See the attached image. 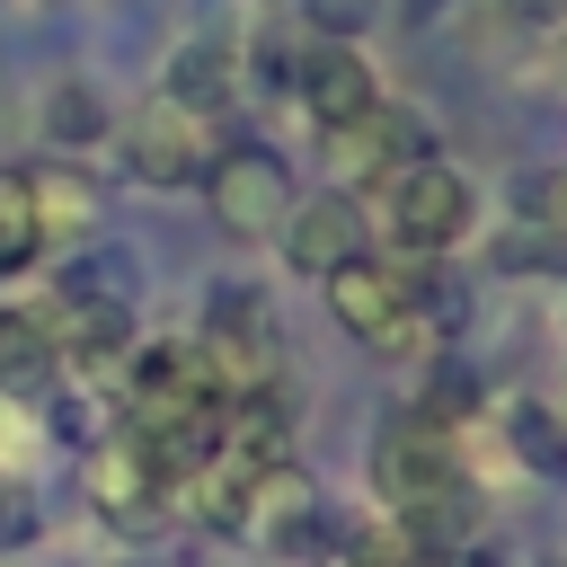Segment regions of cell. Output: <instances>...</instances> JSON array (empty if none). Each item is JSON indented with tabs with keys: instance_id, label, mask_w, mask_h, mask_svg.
Returning a JSON list of instances; mask_svg holds the SVG:
<instances>
[{
	"instance_id": "obj_1",
	"label": "cell",
	"mask_w": 567,
	"mask_h": 567,
	"mask_svg": "<svg viewBox=\"0 0 567 567\" xmlns=\"http://www.w3.org/2000/svg\"><path fill=\"white\" fill-rule=\"evenodd\" d=\"M195 354H204V372H213V390H221V399L275 390V354H284V337H275L266 292H248V284H213V292H204Z\"/></svg>"
},
{
	"instance_id": "obj_2",
	"label": "cell",
	"mask_w": 567,
	"mask_h": 567,
	"mask_svg": "<svg viewBox=\"0 0 567 567\" xmlns=\"http://www.w3.org/2000/svg\"><path fill=\"white\" fill-rule=\"evenodd\" d=\"M381 213H390V239L399 248H416V257H443V248H461L470 239V221H478V186L452 168V159H416V168H399L390 186H381Z\"/></svg>"
},
{
	"instance_id": "obj_3",
	"label": "cell",
	"mask_w": 567,
	"mask_h": 567,
	"mask_svg": "<svg viewBox=\"0 0 567 567\" xmlns=\"http://www.w3.org/2000/svg\"><path fill=\"white\" fill-rule=\"evenodd\" d=\"M195 186H204V204H213V221H221L230 239H266V230H284V213H292V168H284V151H266V142H221Z\"/></svg>"
},
{
	"instance_id": "obj_4",
	"label": "cell",
	"mask_w": 567,
	"mask_h": 567,
	"mask_svg": "<svg viewBox=\"0 0 567 567\" xmlns=\"http://www.w3.org/2000/svg\"><path fill=\"white\" fill-rule=\"evenodd\" d=\"M328 310H337V328H346L354 346H372V354H408V346L425 337L416 275H399V266H381V257L337 266V275H328Z\"/></svg>"
},
{
	"instance_id": "obj_5",
	"label": "cell",
	"mask_w": 567,
	"mask_h": 567,
	"mask_svg": "<svg viewBox=\"0 0 567 567\" xmlns=\"http://www.w3.org/2000/svg\"><path fill=\"white\" fill-rule=\"evenodd\" d=\"M195 408H221L195 337H151L124 354V434H151V425H177Z\"/></svg>"
},
{
	"instance_id": "obj_6",
	"label": "cell",
	"mask_w": 567,
	"mask_h": 567,
	"mask_svg": "<svg viewBox=\"0 0 567 567\" xmlns=\"http://www.w3.org/2000/svg\"><path fill=\"white\" fill-rule=\"evenodd\" d=\"M115 159H124V177H142V186H195L204 159H213V142H204V115H186L177 97H142V106L115 124Z\"/></svg>"
},
{
	"instance_id": "obj_7",
	"label": "cell",
	"mask_w": 567,
	"mask_h": 567,
	"mask_svg": "<svg viewBox=\"0 0 567 567\" xmlns=\"http://www.w3.org/2000/svg\"><path fill=\"white\" fill-rule=\"evenodd\" d=\"M44 319V346H53V372H106L142 346V319L133 301H80V292H44L35 301Z\"/></svg>"
},
{
	"instance_id": "obj_8",
	"label": "cell",
	"mask_w": 567,
	"mask_h": 567,
	"mask_svg": "<svg viewBox=\"0 0 567 567\" xmlns=\"http://www.w3.org/2000/svg\"><path fill=\"white\" fill-rule=\"evenodd\" d=\"M452 478H461L452 434H443V425H425L416 408H399V416L372 434V496H381L390 514H408L416 496H434V487H452Z\"/></svg>"
},
{
	"instance_id": "obj_9",
	"label": "cell",
	"mask_w": 567,
	"mask_h": 567,
	"mask_svg": "<svg viewBox=\"0 0 567 567\" xmlns=\"http://www.w3.org/2000/svg\"><path fill=\"white\" fill-rule=\"evenodd\" d=\"M275 239H284V266H292V275L328 284L337 266L363 257V204H354L346 186H328V195H292V213H284Z\"/></svg>"
},
{
	"instance_id": "obj_10",
	"label": "cell",
	"mask_w": 567,
	"mask_h": 567,
	"mask_svg": "<svg viewBox=\"0 0 567 567\" xmlns=\"http://www.w3.org/2000/svg\"><path fill=\"white\" fill-rule=\"evenodd\" d=\"M292 89H301V106H310L319 133H346V124H363L381 106V80H372L363 44H310L292 62Z\"/></svg>"
},
{
	"instance_id": "obj_11",
	"label": "cell",
	"mask_w": 567,
	"mask_h": 567,
	"mask_svg": "<svg viewBox=\"0 0 567 567\" xmlns=\"http://www.w3.org/2000/svg\"><path fill=\"white\" fill-rule=\"evenodd\" d=\"M89 505H97V523H115L124 540H151V532L177 514V505H168V487L142 470V452H133L124 434H115V452H97V461H89Z\"/></svg>"
},
{
	"instance_id": "obj_12",
	"label": "cell",
	"mask_w": 567,
	"mask_h": 567,
	"mask_svg": "<svg viewBox=\"0 0 567 567\" xmlns=\"http://www.w3.org/2000/svg\"><path fill=\"white\" fill-rule=\"evenodd\" d=\"M18 168H27V195H35L44 248H53V239H89V221L106 213V186H97L80 159H62V151H44V159H18Z\"/></svg>"
},
{
	"instance_id": "obj_13",
	"label": "cell",
	"mask_w": 567,
	"mask_h": 567,
	"mask_svg": "<svg viewBox=\"0 0 567 567\" xmlns=\"http://www.w3.org/2000/svg\"><path fill=\"white\" fill-rule=\"evenodd\" d=\"M159 97H177L186 115H221L230 97H239V53H230V35H186L177 53H168V89Z\"/></svg>"
},
{
	"instance_id": "obj_14",
	"label": "cell",
	"mask_w": 567,
	"mask_h": 567,
	"mask_svg": "<svg viewBox=\"0 0 567 567\" xmlns=\"http://www.w3.org/2000/svg\"><path fill=\"white\" fill-rule=\"evenodd\" d=\"M53 292H80V301H142V257L124 239H80L62 266H53Z\"/></svg>"
},
{
	"instance_id": "obj_15",
	"label": "cell",
	"mask_w": 567,
	"mask_h": 567,
	"mask_svg": "<svg viewBox=\"0 0 567 567\" xmlns=\"http://www.w3.org/2000/svg\"><path fill=\"white\" fill-rule=\"evenodd\" d=\"M35 133H44V142H53L62 159H80L89 142H106V97H97V89H89L80 71H62V80H53L44 97H35Z\"/></svg>"
},
{
	"instance_id": "obj_16",
	"label": "cell",
	"mask_w": 567,
	"mask_h": 567,
	"mask_svg": "<svg viewBox=\"0 0 567 567\" xmlns=\"http://www.w3.org/2000/svg\"><path fill=\"white\" fill-rule=\"evenodd\" d=\"M0 381L9 390H53L62 372H53V346H44V319L35 310H18V301H0Z\"/></svg>"
},
{
	"instance_id": "obj_17",
	"label": "cell",
	"mask_w": 567,
	"mask_h": 567,
	"mask_svg": "<svg viewBox=\"0 0 567 567\" xmlns=\"http://www.w3.org/2000/svg\"><path fill=\"white\" fill-rule=\"evenodd\" d=\"M44 257V221H35V195H27V168H0V284L27 275Z\"/></svg>"
},
{
	"instance_id": "obj_18",
	"label": "cell",
	"mask_w": 567,
	"mask_h": 567,
	"mask_svg": "<svg viewBox=\"0 0 567 567\" xmlns=\"http://www.w3.org/2000/svg\"><path fill=\"white\" fill-rule=\"evenodd\" d=\"M505 443H514L540 478H567V425H558L540 399H514V408H505Z\"/></svg>"
},
{
	"instance_id": "obj_19",
	"label": "cell",
	"mask_w": 567,
	"mask_h": 567,
	"mask_svg": "<svg viewBox=\"0 0 567 567\" xmlns=\"http://www.w3.org/2000/svg\"><path fill=\"white\" fill-rule=\"evenodd\" d=\"M470 408H478V372H470L461 354H443V363H434V381H425V408H416V416L452 434V425H461Z\"/></svg>"
},
{
	"instance_id": "obj_20",
	"label": "cell",
	"mask_w": 567,
	"mask_h": 567,
	"mask_svg": "<svg viewBox=\"0 0 567 567\" xmlns=\"http://www.w3.org/2000/svg\"><path fill=\"white\" fill-rule=\"evenodd\" d=\"M496 266L505 275H567V230H514V239H496Z\"/></svg>"
},
{
	"instance_id": "obj_21",
	"label": "cell",
	"mask_w": 567,
	"mask_h": 567,
	"mask_svg": "<svg viewBox=\"0 0 567 567\" xmlns=\"http://www.w3.org/2000/svg\"><path fill=\"white\" fill-rule=\"evenodd\" d=\"M523 221H558L567 230V168H532L523 177Z\"/></svg>"
},
{
	"instance_id": "obj_22",
	"label": "cell",
	"mask_w": 567,
	"mask_h": 567,
	"mask_svg": "<svg viewBox=\"0 0 567 567\" xmlns=\"http://www.w3.org/2000/svg\"><path fill=\"white\" fill-rule=\"evenodd\" d=\"M35 523H44V514H35V496L0 478V549H27V540H35Z\"/></svg>"
},
{
	"instance_id": "obj_23",
	"label": "cell",
	"mask_w": 567,
	"mask_h": 567,
	"mask_svg": "<svg viewBox=\"0 0 567 567\" xmlns=\"http://www.w3.org/2000/svg\"><path fill=\"white\" fill-rule=\"evenodd\" d=\"M372 0H310V27H328V44H346V27H363Z\"/></svg>"
},
{
	"instance_id": "obj_24",
	"label": "cell",
	"mask_w": 567,
	"mask_h": 567,
	"mask_svg": "<svg viewBox=\"0 0 567 567\" xmlns=\"http://www.w3.org/2000/svg\"><path fill=\"white\" fill-rule=\"evenodd\" d=\"M505 9H523V18H567V0H505Z\"/></svg>"
},
{
	"instance_id": "obj_25",
	"label": "cell",
	"mask_w": 567,
	"mask_h": 567,
	"mask_svg": "<svg viewBox=\"0 0 567 567\" xmlns=\"http://www.w3.org/2000/svg\"><path fill=\"white\" fill-rule=\"evenodd\" d=\"M408 9H416V18H425V9H443V0H408Z\"/></svg>"
},
{
	"instance_id": "obj_26",
	"label": "cell",
	"mask_w": 567,
	"mask_h": 567,
	"mask_svg": "<svg viewBox=\"0 0 567 567\" xmlns=\"http://www.w3.org/2000/svg\"><path fill=\"white\" fill-rule=\"evenodd\" d=\"M461 567H505V558H461Z\"/></svg>"
}]
</instances>
